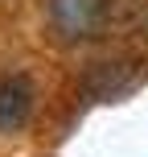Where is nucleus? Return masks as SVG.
Segmentation results:
<instances>
[{
  "label": "nucleus",
  "instance_id": "1",
  "mask_svg": "<svg viewBox=\"0 0 148 157\" xmlns=\"http://www.w3.org/2000/svg\"><path fill=\"white\" fill-rule=\"evenodd\" d=\"M111 0H45L49 29L62 41H95L107 25Z\"/></svg>",
  "mask_w": 148,
  "mask_h": 157
},
{
  "label": "nucleus",
  "instance_id": "2",
  "mask_svg": "<svg viewBox=\"0 0 148 157\" xmlns=\"http://www.w3.org/2000/svg\"><path fill=\"white\" fill-rule=\"evenodd\" d=\"M37 91L25 75H0V132H21L33 120Z\"/></svg>",
  "mask_w": 148,
  "mask_h": 157
},
{
  "label": "nucleus",
  "instance_id": "3",
  "mask_svg": "<svg viewBox=\"0 0 148 157\" xmlns=\"http://www.w3.org/2000/svg\"><path fill=\"white\" fill-rule=\"evenodd\" d=\"M132 83H136V71L128 62H99L86 75V91L95 99H115V95L132 91Z\"/></svg>",
  "mask_w": 148,
  "mask_h": 157
}]
</instances>
